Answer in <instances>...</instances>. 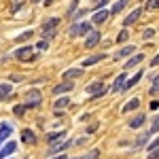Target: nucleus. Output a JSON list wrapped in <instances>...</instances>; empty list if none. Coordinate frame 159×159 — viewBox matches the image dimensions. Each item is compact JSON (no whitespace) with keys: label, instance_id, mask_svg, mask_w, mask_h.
<instances>
[{"label":"nucleus","instance_id":"412c9836","mask_svg":"<svg viewBox=\"0 0 159 159\" xmlns=\"http://www.w3.org/2000/svg\"><path fill=\"white\" fill-rule=\"evenodd\" d=\"M70 106V100L68 98H57L55 102H53V108H55V112H60L61 108H68Z\"/></svg>","mask_w":159,"mask_h":159},{"label":"nucleus","instance_id":"6e6552de","mask_svg":"<svg viewBox=\"0 0 159 159\" xmlns=\"http://www.w3.org/2000/svg\"><path fill=\"white\" fill-rule=\"evenodd\" d=\"M72 89H74L72 81H64V83H60L57 87H53V93L60 96V93H68V91H72Z\"/></svg>","mask_w":159,"mask_h":159},{"label":"nucleus","instance_id":"c756f323","mask_svg":"<svg viewBox=\"0 0 159 159\" xmlns=\"http://www.w3.org/2000/svg\"><path fill=\"white\" fill-rule=\"evenodd\" d=\"M127 36H129V32H127V28H125V30H121V32H119L117 40H119V43H125V40H127Z\"/></svg>","mask_w":159,"mask_h":159},{"label":"nucleus","instance_id":"473e14b6","mask_svg":"<svg viewBox=\"0 0 159 159\" xmlns=\"http://www.w3.org/2000/svg\"><path fill=\"white\" fill-rule=\"evenodd\" d=\"M147 159H159V148H155V151H151Z\"/></svg>","mask_w":159,"mask_h":159},{"label":"nucleus","instance_id":"20e7f679","mask_svg":"<svg viewBox=\"0 0 159 159\" xmlns=\"http://www.w3.org/2000/svg\"><path fill=\"white\" fill-rule=\"evenodd\" d=\"M87 93H89V96H93V98H100V96H104V93H106V87L102 85L100 81L89 83V85H87Z\"/></svg>","mask_w":159,"mask_h":159},{"label":"nucleus","instance_id":"39448f33","mask_svg":"<svg viewBox=\"0 0 159 159\" xmlns=\"http://www.w3.org/2000/svg\"><path fill=\"white\" fill-rule=\"evenodd\" d=\"M15 57L21 61H32L36 60V55H32V47H21V49L15 51Z\"/></svg>","mask_w":159,"mask_h":159},{"label":"nucleus","instance_id":"79ce46f5","mask_svg":"<svg viewBox=\"0 0 159 159\" xmlns=\"http://www.w3.org/2000/svg\"><path fill=\"white\" fill-rule=\"evenodd\" d=\"M32 2H38V0H32Z\"/></svg>","mask_w":159,"mask_h":159},{"label":"nucleus","instance_id":"a878e982","mask_svg":"<svg viewBox=\"0 0 159 159\" xmlns=\"http://www.w3.org/2000/svg\"><path fill=\"white\" fill-rule=\"evenodd\" d=\"M148 134H151V132H147V134H140V136H138V138H136V147H144V144L148 142Z\"/></svg>","mask_w":159,"mask_h":159},{"label":"nucleus","instance_id":"4468645a","mask_svg":"<svg viewBox=\"0 0 159 159\" xmlns=\"http://www.w3.org/2000/svg\"><path fill=\"white\" fill-rule=\"evenodd\" d=\"M17 151V142H9V144H4V147L0 148V159H7L11 153Z\"/></svg>","mask_w":159,"mask_h":159},{"label":"nucleus","instance_id":"4c0bfd02","mask_svg":"<svg viewBox=\"0 0 159 159\" xmlns=\"http://www.w3.org/2000/svg\"><path fill=\"white\" fill-rule=\"evenodd\" d=\"M151 66H159V55H155V57L151 60Z\"/></svg>","mask_w":159,"mask_h":159},{"label":"nucleus","instance_id":"aec40b11","mask_svg":"<svg viewBox=\"0 0 159 159\" xmlns=\"http://www.w3.org/2000/svg\"><path fill=\"white\" fill-rule=\"evenodd\" d=\"M21 140H24L25 144H36V136H34L32 129H24L21 132Z\"/></svg>","mask_w":159,"mask_h":159},{"label":"nucleus","instance_id":"4be33fe9","mask_svg":"<svg viewBox=\"0 0 159 159\" xmlns=\"http://www.w3.org/2000/svg\"><path fill=\"white\" fill-rule=\"evenodd\" d=\"M127 2H129V0H117V2H115V4L110 7V13H112V15H117V13H121L123 9L127 7Z\"/></svg>","mask_w":159,"mask_h":159},{"label":"nucleus","instance_id":"2eb2a0df","mask_svg":"<svg viewBox=\"0 0 159 159\" xmlns=\"http://www.w3.org/2000/svg\"><path fill=\"white\" fill-rule=\"evenodd\" d=\"M110 15V9H102V11H96L93 13V24H104Z\"/></svg>","mask_w":159,"mask_h":159},{"label":"nucleus","instance_id":"f704fd0d","mask_svg":"<svg viewBox=\"0 0 159 159\" xmlns=\"http://www.w3.org/2000/svg\"><path fill=\"white\" fill-rule=\"evenodd\" d=\"M153 34H155V30H153V28H148V30H144V34H142V36H144V38H151Z\"/></svg>","mask_w":159,"mask_h":159},{"label":"nucleus","instance_id":"9d476101","mask_svg":"<svg viewBox=\"0 0 159 159\" xmlns=\"http://www.w3.org/2000/svg\"><path fill=\"white\" fill-rule=\"evenodd\" d=\"M136 47L134 45H127V47H123V49H119L117 53H115V60H123V57H132L134 55Z\"/></svg>","mask_w":159,"mask_h":159},{"label":"nucleus","instance_id":"dca6fc26","mask_svg":"<svg viewBox=\"0 0 159 159\" xmlns=\"http://www.w3.org/2000/svg\"><path fill=\"white\" fill-rule=\"evenodd\" d=\"M11 134H13V125L11 123H2V125H0V144H2Z\"/></svg>","mask_w":159,"mask_h":159},{"label":"nucleus","instance_id":"ea45409f","mask_svg":"<svg viewBox=\"0 0 159 159\" xmlns=\"http://www.w3.org/2000/svg\"><path fill=\"white\" fill-rule=\"evenodd\" d=\"M51 2H53V0H45L43 4H45V7H51Z\"/></svg>","mask_w":159,"mask_h":159},{"label":"nucleus","instance_id":"1a4fd4ad","mask_svg":"<svg viewBox=\"0 0 159 159\" xmlns=\"http://www.w3.org/2000/svg\"><path fill=\"white\" fill-rule=\"evenodd\" d=\"M142 60H144V55H142V53H136V55H132L129 60L125 61V68H123V70L127 72V70H132V68H136V66H138V64H140Z\"/></svg>","mask_w":159,"mask_h":159},{"label":"nucleus","instance_id":"7ed1b4c3","mask_svg":"<svg viewBox=\"0 0 159 159\" xmlns=\"http://www.w3.org/2000/svg\"><path fill=\"white\" fill-rule=\"evenodd\" d=\"M28 108H36L43 104V93L38 91V89H30V91H25V102H24Z\"/></svg>","mask_w":159,"mask_h":159},{"label":"nucleus","instance_id":"72a5a7b5","mask_svg":"<svg viewBox=\"0 0 159 159\" xmlns=\"http://www.w3.org/2000/svg\"><path fill=\"white\" fill-rule=\"evenodd\" d=\"M36 47H38V49H40V51H45V49H47V47H49V43H47V40H40V43H38Z\"/></svg>","mask_w":159,"mask_h":159},{"label":"nucleus","instance_id":"9b49d317","mask_svg":"<svg viewBox=\"0 0 159 159\" xmlns=\"http://www.w3.org/2000/svg\"><path fill=\"white\" fill-rule=\"evenodd\" d=\"M144 121H147V115H144V112H140V115H136V117L129 119V127H132V129H138V127H142V125H144Z\"/></svg>","mask_w":159,"mask_h":159},{"label":"nucleus","instance_id":"f257e3e1","mask_svg":"<svg viewBox=\"0 0 159 159\" xmlns=\"http://www.w3.org/2000/svg\"><path fill=\"white\" fill-rule=\"evenodd\" d=\"M60 25V17H51V19H47L45 24H43V28H40V32H43V40H47L49 43L51 38L55 36V28Z\"/></svg>","mask_w":159,"mask_h":159},{"label":"nucleus","instance_id":"f8f14e48","mask_svg":"<svg viewBox=\"0 0 159 159\" xmlns=\"http://www.w3.org/2000/svg\"><path fill=\"white\" fill-rule=\"evenodd\" d=\"M72 144V140H64V142H55V144H51L49 148V155H55V153H60V151H66V148Z\"/></svg>","mask_w":159,"mask_h":159},{"label":"nucleus","instance_id":"c85d7f7f","mask_svg":"<svg viewBox=\"0 0 159 159\" xmlns=\"http://www.w3.org/2000/svg\"><path fill=\"white\" fill-rule=\"evenodd\" d=\"M25 108H28L25 104H19V106H15V108H13V112H15L17 117H21V115H24V112H25Z\"/></svg>","mask_w":159,"mask_h":159},{"label":"nucleus","instance_id":"a19ab883","mask_svg":"<svg viewBox=\"0 0 159 159\" xmlns=\"http://www.w3.org/2000/svg\"><path fill=\"white\" fill-rule=\"evenodd\" d=\"M53 159H68L66 155H60V157H53Z\"/></svg>","mask_w":159,"mask_h":159},{"label":"nucleus","instance_id":"2f4dec72","mask_svg":"<svg viewBox=\"0 0 159 159\" xmlns=\"http://www.w3.org/2000/svg\"><path fill=\"white\" fill-rule=\"evenodd\" d=\"M30 36H32V30H28V32H24V34H21V36H17V40L21 43V40H28Z\"/></svg>","mask_w":159,"mask_h":159},{"label":"nucleus","instance_id":"b1692460","mask_svg":"<svg viewBox=\"0 0 159 159\" xmlns=\"http://www.w3.org/2000/svg\"><path fill=\"white\" fill-rule=\"evenodd\" d=\"M142 76H144V72H142V70H140V72H136L134 76H132V79H129V81L125 83V87H123V89H132V87H134L136 83H138V81L142 79Z\"/></svg>","mask_w":159,"mask_h":159},{"label":"nucleus","instance_id":"f03ea898","mask_svg":"<svg viewBox=\"0 0 159 159\" xmlns=\"http://www.w3.org/2000/svg\"><path fill=\"white\" fill-rule=\"evenodd\" d=\"M91 32V24H87V21H79V24H72L70 25V30H68V36H87Z\"/></svg>","mask_w":159,"mask_h":159},{"label":"nucleus","instance_id":"6ab92c4d","mask_svg":"<svg viewBox=\"0 0 159 159\" xmlns=\"http://www.w3.org/2000/svg\"><path fill=\"white\" fill-rule=\"evenodd\" d=\"M81 74H83L81 68H70V70H66V72H64V81H74V79H79Z\"/></svg>","mask_w":159,"mask_h":159},{"label":"nucleus","instance_id":"0eeeda50","mask_svg":"<svg viewBox=\"0 0 159 159\" xmlns=\"http://www.w3.org/2000/svg\"><path fill=\"white\" fill-rule=\"evenodd\" d=\"M125 83H127V72L119 74V76L115 79V83H112V87H110V91H112V93H119L123 87H125Z\"/></svg>","mask_w":159,"mask_h":159},{"label":"nucleus","instance_id":"a211bd4d","mask_svg":"<svg viewBox=\"0 0 159 159\" xmlns=\"http://www.w3.org/2000/svg\"><path fill=\"white\" fill-rule=\"evenodd\" d=\"M11 96H13L11 83H2V85H0V102H2V100H7V98H11Z\"/></svg>","mask_w":159,"mask_h":159},{"label":"nucleus","instance_id":"58836bf2","mask_svg":"<svg viewBox=\"0 0 159 159\" xmlns=\"http://www.w3.org/2000/svg\"><path fill=\"white\" fill-rule=\"evenodd\" d=\"M85 9H81V11H79V13H76V15H74V19H79V17H83V15H85Z\"/></svg>","mask_w":159,"mask_h":159},{"label":"nucleus","instance_id":"bb28decb","mask_svg":"<svg viewBox=\"0 0 159 159\" xmlns=\"http://www.w3.org/2000/svg\"><path fill=\"white\" fill-rule=\"evenodd\" d=\"M159 93V74L153 79V87H151V96H157Z\"/></svg>","mask_w":159,"mask_h":159},{"label":"nucleus","instance_id":"f3484780","mask_svg":"<svg viewBox=\"0 0 159 159\" xmlns=\"http://www.w3.org/2000/svg\"><path fill=\"white\" fill-rule=\"evenodd\" d=\"M106 60V55L104 53H96V55H89V57H85L83 60V66H93V64H98V61Z\"/></svg>","mask_w":159,"mask_h":159},{"label":"nucleus","instance_id":"c9c22d12","mask_svg":"<svg viewBox=\"0 0 159 159\" xmlns=\"http://www.w3.org/2000/svg\"><path fill=\"white\" fill-rule=\"evenodd\" d=\"M21 4H24V0H15V4H13V11H17V9H21Z\"/></svg>","mask_w":159,"mask_h":159},{"label":"nucleus","instance_id":"393cba45","mask_svg":"<svg viewBox=\"0 0 159 159\" xmlns=\"http://www.w3.org/2000/svg\"><path fill=\"white\" fill-rule=\"evenodd\" d=\"M138 106H140V100L134 98V100H129V102H127V104L123 106V112H132V110H136Z\"/></svg>","mask_w":159,"mask_h":159},{"label":"nucleus","instance_id":"e433bc0d","mask_svg":"<svg viewBox=\"0 0 159 159\" xmlns=\"http://www.w3.org/2000/svg\"><path fill=\"white\" fill-rule=\"evenodd\" d=\"M96 129H98V123H93V125H89V127H87V132H89V134H91V132H96Z\"/></svg>","mask_w":159,"mask_h":159},{"label":"nucleus","instance_id":"ddd939ff","mask_svg":"<svg viewBox=\"0 0 159 159\" xmlns=\"http://www.w3.org/2000/svg\"><path fill=\"white\" fill-rule=\"evenodd\" d=\"M140 15H142V9H134V11H132V13H129V15H127V17H125V19H123V25H125V28H127V25L136 24V21H138V17H140Z\"/></svg>","mask_w":159,"mask_h":159},{"label":"nucleus","instance_id":"7c9ffc66","mask_svg":"<svg viewBox=\"0 0 159 159\" xmlns=\"http://www.w3.org/2000/svg\"><path fill=\"white\" fill-rule=\"evenodd\" d=\"M98 157H100V151H96V148H93V151H89V153H87L85 159H98Z\"/></svg>","mask_w":159,"mask_h":159},{"label":"nucleus","instance_id":"423d86ee","mask_svg":"<svg viewBox=\"0 0 159 159\" xmlns=\"http://www.w3.org/2000/svg\"><path fill=\"white\" fill-rule=\"evenodd\" d=\"M100 38H102V34H100L98 30H91V32L87 34V38H85V47L87 49H93L96 45H100Z\"/></svg>","mask_w":159,"mask_h":159},{"label":"nucleus","instance_id":"cd10ccee","mask_svg":"<svg viewBox=\"0 0 159 159\" xmlns=\"http://www.w3.org/2000/svg\"><path fill=\"white\" fill-rule=\"evenodd\" d=\"M148 132H151V134H157V132H159V115L153 119V123H151V129H148Z\"/></svg>","mask_w":159,"mask_h":159},{"label":"nucleus","instance_id":"5701e85b","mask_svg":"<svg viewBox=\"0 0 159 159\" xmlns=\"http://www.w3.org/2000/svg\"><path fill=\"white\" fill-rule=\"evenodd\" d=\"M64 138H66V132H55V134H49V136H47V142L55 144V142H61Z\"/></svg>","mask_w":159,"mask_h":159}]
</instances>
